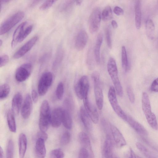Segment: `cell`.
<instances>
[{"mask_svg":"<svg viewBox=\"0 0 158 158\" xmlns=\"http://www.w3.org/2000/svg\"><path fill=\"white\" fill-rule=\"evenodd\" d=\"M142 103L143 111L148 123L152 129L157 130L158 126L156 117L152 111L149 98L146 92L142 94Z\"/></svg>","mask_w":158,"mask_h":158,"instance_id":"1","label":"cell"},{"mask_svg":"<svg viewBox=\"0 0 158 158\" xmlns=\"http://www.w3.org/2000/svg\"><path fill=\"white\" fill-rule=\"evenodd\" d=\"M107 70L114 85L117 94L119 96L122 97L123 94V87L118 78L116 62L113 57L110 58L108 60Z\"/></svg>","mask_w":158,"mask_h":158,"instance_id":"2","label":"cell"},{"mask_svg":"<svg viewBox=\"0 0 158 158\" xmlns=\"http://www.w3.org/2000/svg\"><path fill=\"white\" fill-rule=\"evenodd\" d=\"M51 113L49 103L47 100H44L41 105L39 120L40 130L46 131L51 124Z\"/></svg>","mask_w":158,"mask_h":158,"instance_id":"3","label":"cell"},{"mask_svg":"<svg viewBox=\"0 0 158 158\" xmlns=\"http://www.w3.org/2000/svg\"><path fill=\"white\" fill-rule=\"evenodd\" d=\"M24 13L18 11L5 20L0 27V35L6 34L19 23L24 17Z\"/></svg>","mask_w":158,"mask_h":158,"instance_id":"4","label":"cell"},{"mask_svg":"<svg viewBox=\"0 0 158 158\" xmlns=\"http://www.w3.org/2000/svg\"><path fill=\"white\" fill-rule=\"evenodd\" d=\"M89 83L88 77L85 75L82 76L74 86V90L77 96L81 99L88 98Z\"/></svg>","mask_w":158,"mask_h":158,"instance_id":"5","label":"cell"},{"mask_svg":"<svg viewBox=\"0 0 158 158\" xmlns=\"http://www.w3.org/2000/svg\"><path fill=\"white\" fill-rule=\"evenodd\" d=\"M53 80L52 73L50 72L43 73L39 80L38 85V91L40 96L45 95L51 85Z\"/></svg>","mask_w":158,"mask_h":158,"instance_id":"6","label":"cell"},{"mask_svg":"<svg viewBox=\"0 0 158 158\" xmlns=\"http://www.w3.org/2000/svg\"><path fill=\"white\" fill-rule=\"evenodd\" d=\"M101 20L100 9L95 8L91 14L89 19V31L92 34L96 33L99 29Z\"/></svg>","mask_w":158,"mask_h":158,"instance_id":"7","label":"cell"},{"mask_svg":"<svg viewBox=\"0 0 158 158\" xmlns=\"http://www.w3.org/2000/svg\"><path fill=\"white\" fill-rule=\"evenodd\" d=\"M32 71V65L30 63L23 64L16 69L15 74L16 81L21 82L27 80L30 77Z\"/></svg>","mask_w":158,"mask_h":158,"instance_id":"8","label":"cell"},{"mask_svg":"<svg viewBox=\"0 0 158 158\" xmlns=\"http://www.w3.org/2000/svg\"><path fill=\"white\" fill-rule=\"evenodd\" d=\"M38 39L37 36H35L31 38L14 54L13 57L15 59L19 58L29 52L34 46Z\"/></svg>","mask_w":158,"mask_h":158,"instance_id":"9","label":"cell"},{"mask_svg":"<svg viewBox=\"0 0 158 158\" xmlns=\"http://www.w3.org/2000/svg\"><path fill=\"white\" fill-rule=\"evenodd\" d=\"M84 106L92 121L97 123L99 120V114L96 108L89 102L88 98L83 100Z\"/></svg>","mask_w":158,"mask_h":158,"instance_id":"10","label":"cell"},{"mask_svg":"<svg viewBox=\"0 0 158 158\" xmlns=\"http://www.w3.org/2000/svg\"><path fill=\"white\" fill-rule=\"evenodd\" d=\"M64 109L57 107L53 110L51 115V124L54 127H59L62 123Z\"/></svg>","mask_w":158,"mask_h":158,"instance_id":"11","label":"cell"},{"mask_svg":"<svg viewBox=\"0 0 158 158\" xmlns=\"http://www.w3.org/2000/svg\"><path fill=\"white\" fill-rule=\"evenodd\" d=\"M32 109V102L31 98L29 94L25 97L21 109V115L24 119L29 118L31 113Z\"/></svg>","mask_w":158,"mask_h":158,"instance_id":"12","label":"cell"},{"mask_svg":"<svg viewBox=\"0 0 158 158\" xmlns=\"http://www.w3.org/2000/svg\"><path fill=\"white\" fill-rule=\"evenodd\" d=\"M88 40V35L85 31L81 30L77 34L75 41V46L78 50H82L85 46Z\"/></svg>","mask_w":158,"mask_h":158,"instance_id":"13","label":"cell"},{"mask_svg":"<svg viewBox=\"0 0 158 158\" xmlns=\"http://www.w3.org/2000/svg\"><path fill=\"white\" fill-rule=\"evenodd\" d=\"M94 93L96 103L99 110L102 109L103 103V96L100 81L94 82Z\"/></svg>","mask_w":158,"mask_h":158,"instance_id":"14","label":"cell"},{"mask_svg":"<svg viewBox=\"0 0 158 158\" xmlns=\"http://www.w3.org/2000/svg\"><path fill=\"white\" fill-rule=\"evenodd\" d=\"M27 22H24L20 24L16 29L13 35L11 42V47L14 48L18 43L22 35L23 32L26 26L27 25Z\"/></svg>","mask_w":158,"mask_h":158,"instance_id":"15","label":"cell"},{"mask_svg":"<svg viewBox=\"0 0 158 158\" xmlns=\"http://www.w3.org/2000/svg\"><path fill=\"white\" fill-rule=\"evenodd\" d=\"M110 130L116 145L122 147L126 144V140L119 130L115 126L111 125Z\"/></svg>","mask_w":158,"mask_h":158,"instance_id":"16","label":"cell"},{"mask_svg":"<svg viewBox=\"0 0 158 158\" xmlns=\"http://www.w3.org/2000/svg\"><path fill=\"white\" fill-rule=\"evenodd\" d=\"M127 122L130 125L138 134L147 136L148 133L144 127L138 122L130 116H127Z\"/></svg>","mask_w":158,"mask_h":158,"instance_id":"17","label":"cell"},{"mask_svg":"<svg viewBox=\"0 0 158 158\" xmlns=\"http://www.w3.org/2000/svg\"><path fill=\"white\" fill-rule=\"evenodd\" d=\"M23 101V96L19 93H16L13 97L11 102V110L15 115L19 113Z\"/></svg>","mask_w":158,"mask_h":158,"instance_id":"18","label":"cell"},{"mask_svg":"<svg viewBox=\"0 0 158 158\" xmlns=\"http://www.w3.org/2000/svg\"><path fill=\"white\" fill-rule=\"evenodd\" d=\"M45 141L40 138L37 140L35 149V156L38 158H44L46 153Z\"/></svg>","mask_w":158,"mask_h":158,"instance_id":"19","label":"cell"},{"mask_svg":"<svg viewBox=\"0 0 158 158\" xmlns=\"http://www.w3.org/2000/svg\"><path fill=\"white\" fill-rule=\"evenodd\" d=\"M80 116L81 121L86 129L89 131L91 130L92 128V121L84 106H82L80 108Z\"/></svg>","mask_w":158,"mask_h":158,"instance_id":"20","label":"cell"},{"mask_svg":"<svg viewBox=\"0 0 158 158\" xmlns=\"http://www.w3.org/2000/svg\"><path fill=\"white\" fill-rule=\"evenodd\" d=\"M78 140L82 147L87 149L91 156H93V153L91 148L90 139L87 134L84 132H80L78 135Z\"/></svg>","mask_w":158,"mask_h":158,"instance_id":"21","label":"cell"},{"mask_svg":"<svg viewBox=\"0 0 158 158\" xmlns=\"http://www.w3.org/2000/svg\"><path fill=\"white\" fill-rule=\"evenodd\" d=\"M18 145L19 157L23 158L26 152L27 145V137L23 133H21L19 135Z\"/></svg>","mask_w":158,"mask_h":158,"instance_id":"22","label":"cell"},{"mask_svg":"<svg viewBox=\"0 0 158 158\" xmlns=\"http://www.w3.org/2000/svg\"><path fill=\"white\" fill-rule=\"evenodd\" d=\"M113 145L110 137L107 135L102 150V154L105 158L112 157L113 155Z\"/></svg>","mask_w":158,"mask_h":158,"instance_id":"23","label":"cell"},{"mask_svg":"<svg viewBox=\"0 0 158 158\" xmlns=\"http://www.w3.org/2000/svg\"><path fill=\"white\" fill-rule=\"evenodd\" d=\"M103 39V35L102 33H99L97 36L94 49L95 61L98 64H99L100 62V49Z\"/></svg>","mask_w":158,"mask_h":158,"instance_id":"24","label":"cell"},{"mask_svg":"<svg viewBox=\"0 0 158 158\" xmlns=\"http://www.w3.org/2000/svg\"><path fill=\"white\" fill-rule=\"evenodd\" d=\"M116 92L114 87L111 86L108 92V97L113 109L119 106L118 102Z\"/></svg>","mask_w":158,"mask_h":158,"instance_id":"25","label":"cell"},{"mask_svg":"<svg viewBox=\"0 0 158 158\" xmlns=\"http://www.w3.org/2000/svg\"><path fill=\"white\" fill-rule=\"evenodd\" d=\"M14 114L11 110H9L7 112L6 119L8 127L10 130L12 132H15L16 126Z\"/></svg>","mask_w":158,"mask_h":158,"instance_id":"26","label":"cell"},{"mask_svg":"<svg viewBox=\"0 0 158 158\" xmlns=\"http://www.w3.org/2000/svg\"><path fill=\"white\" fill-rule=\"evenodd\" d=\"M62 123L66 129H71L73 123L72 118L69 111L66 109H64Z\"/></svg>","mask_w":158,"mask_h":158,"instance_id":"27","label":"cell"},{"mask_svg":"<svg viewBox=\"0 0 158 158\" xmlns=\"http://www.w3.org/2000/svg\"><path fill=\"white\" fill-rule=\"evenodd\" d=\"M155 27L153 22L151 19H148L146 23V31L148 38L153 39L155 35Z\"/></svg>","mask_w":158,"mask_h":158,"instance_id":"28","label":"cell"},{"mask_svg":"<svg viewBox=\"0 0 158 158\" xmlns=\"http://www.w3.org/2000/svg\"><path fill=\"white\" fill-rule=\"evenodd\" d=\"M141 18L142 14L140 3L139 1H138L135 5V24L138 29H139L141 27Z\"/></svg>","mask_w":158,"mask_h":158,"instance_id":"29","label":"cell"},{"mask_svg":"<svg viewBox=\"0 0 158 158\" xmlns=\"http://www.w3.org/2000/svg\"><path fill=\"white\" fill-rule=\"evenodd\" d=\"M121 61L122 66L125 72L129 69V65L127 51L125 46H122L121 49Z\"/></svg>","mask_w":158,"mask_h":158,"instance_id":"30","label":"cell"},{"mask_svg":"<svg viewBox=\"0 0 158 158\" xmlns=\"http://www.w3.org/2000/svg\"><path fill=\"white\" fill-rule=\"evenodd\" d=\"M10 91L9 85L5 83L1 85L0 86V98L3 99L6 98L9 94Z\"/></svg>","mask_w":158,"mask_h":158,"instance_id":"31","label":"cell"},{"mask_svg":"<svg viewBox=\"0 0 158 158\" xmlns=\"http://www.w3.org/2000/svg\"><path fill=\"white\" fill-rule=\"evenodd\" d=\"M103 21H106L111 19L113 18L112 11L110 7L107 6L103 10L102 14Z\"/></svg>","mask_w":158,"mask_h":158,"instance_id":"32","label":"cell"},{"mask_svg":"<svg viewBox=\"0 0 158 158\" xmlns=\"http://www.w3.org/2000/svg\"><path fill=\"white\" fill-rule=\"evenodd\" d=\"M14 144L12 139H10L8 143L6 155L7 158H12L14 157Z\"/></svg>","mask_w":158,"mask_h":158,"instance_id":"33","label":"cell"},{"mask_svg":"<svg viewBox=\"0 0 158 158\" xmlns=\"http://www.w3.org/2000/svg\"><path fill=\"white\" fill-rule=\"evenodd\" d=\"M136 145L138 149L147 157L149 158L154 157L147 148L140 143L139 142L136 143Z\"/></svg>","mask_w":158,"mask_h":158,"instance_id":"34","label":"cell"},{"mask_svg":"<svg viewBox=\"0 0 158 158\" xmlns=\"http://www.w3.org/2000/svg\"><path fill=\"white\" fill-rule=\"evenodd\" d=\"M50 157L52 158H62L64 157V153L61 148H58L52 150L50 153Z\"/></svg>","mask_w":158,"mask_h":158,"instance_id":"35","label":"cell"},{"mask_svg":"<svg viewBox=\"0 0 158 158\" xmlns=\"http://www.w3.org/2000/svg\"><path fill=\"white\" fill-rule=\"evenodd\" d=\"M64 93V86L63 83L60 82L58 84L56 90V97L59 100L63 98Z\"/></svg>","mask_w":158,"mask_h":158,"instance_id":"36","label":"cell"},{"mask_svg":"<svg viewBox=\"0 0 158 158\" xmlns=\"http://www.w3.org/2000/svg\"><path fill=\"white\" fill-rule=\"evenodd\" d=\"M70 139V133L68 131H65L63 133L60 138V143L62 145H66L69 143Z\"/></svg>","mask_w":158,"mask_h":158,"instance_id":"37","label":"cell"},{"mask_svg":"<svg viewBox=\"0 0 158 158\" xmlns=\"http://www.w3.org/2000/svg\"><path fill=\"white\" fill-rule=\"evenodd\" d=\"M33 28L32 24L27 25L25 28L22 36L20 39L19 43L22 42L31 32Z\"/></svg>","mask_w":158,"mask_h":158,"instance_id":"38","label":"cell"},{"mask_svg":"<svg viewBox=\"0 0 158 158\" xmlns=\"http://www.w3.org/2000/svg\"><path fill=\"white\" fill-rule=\"evenodd\" d=\"M58 0H46L40 7L41 10H45L51 7Z\"/></svg>","mask_w":158,"mask_h":158,"instance_id":"39","label":"cell"},{"mask_svg":"<svg viewBox=\"0 0 158 158\" xmlns=\"http://www.w3.org/2000/svg\"><path fill=\"white\" fill-rule=\"evenodd\" d=\"M106 42L108 48L111 49L112 47L111 39V34L110 29L109 27L106 28Z\"/></svg>","mask_w":158,"mask_h":158,"instance_id":"40","label":"cell"},{"mask_svg":"<svg viewBox=\"0 0 158 158\" xmlns=\"http://www.w3.org/2000/svg\"><path fill=\"white\" fill-rule=\"evenodd\" d=\"M90 156L89 150L85 148L82 147L80 150L78 157L80 158H88Z\"/></svg>","mask_w":158,"mask_h":158,"instance_id":"41","label":"cell"},{"mask_svg":"<svg viewBox=\"0 0 158 158\" xmlns=\"http://www.w3.org/2000/svg\"><path fill=\"white\" fill-rule=\"evenodd\" d=\"M127 92L130 102L131 103H134L135 101V97L133 90L130 87L127 88Z\"/></svg>","mask_w":158,"mask_h":158,"instance_id":"42","label":"cell"},{"mask_svg":"<svg viewBox=\"0 0 158 158\" xmlns=\"http://www.w3.org/2000/svg\"><path fill=\"white\" fill-rule=\"evenodd\" d=\"M0 67L1 68L8 62L9 60V56L6 54L2 55L0 56Z\"/></svg>","mask_w":158,"mask_h":158,"instance_id":"43","label":"cell"},{"mask_svg":"<svg viewBox=\"0 0 158 158\" xmlns=\"http://www.w3.org/2000/svg\"><path fill=\"white\" fill-rule=\"evenodd\" d=\"M151 90L153 92H158V78L155 79L152 82Z\"/></svg>","mask_w":158,"mask_h":158,"instance_id":"44","label":"cell"},{"mask_svg":"<svg viewBox=\"0 0 158 158\" xmlns=\"http://www.w3.org/2000/svg\"><path fill=\"white\" fill-rule=\"evenodd\" d=\"M46 131L40 130L37 134L38 138H40L46 141L48 138V135L46 133Z\"/></svg>","mask_w":158,"mask_h":158,"instance_id":"45","label":"cell"},{"mask_svg":"<svg viewBox=\"0 0 158 158\" xmlns=\"http://www.w3.org/2000/svg\"><path fill=\"white\" fill-rule=\"evenodd\" d=\"M114 12L117 15H121L124 14V11L121 7L116 6L113 9Z\"/></svg>","mask_w":158,"mask_h":158,"instance_id":"46","label":"cell"},{"mask_svg":"<svg viewBox=\"0 0 158 158\" xmlns=\"http://www.w3.org/2000/svg\"><path fill=\"white\" fill-rule=\"evenodd\" d=\"M91 77L93 81H100V74L97 71H94L92 73Z\"/></svg>","mask_w":158,"mask_h":158,"instance_id":"47","label":"cell"},{"mask_svg":"<svg viewBox=\"0 0 158 158\" xmlns=\"http://www.w3.org/2000/svg\"><path fill=\"white\" fill-rule=\"evenodd\" d=\"M31 96L33 102L34 103H36L38 101V94L35 90H32L31 92Z\"/></svg>","mask_w":158,"mask_h":158,"instance_id":"48","label":"cell"},{"mask_svg":"<svg viewBox=\"0 0 158 158\" xmlns=\"http://www.w3.org/2000/svg\"><path fill=\"white\" fill-rule=\"evenodd\" d=\"M126 156H128V157L131 158H139L140 157L136 155L132 149L131 148H130L129 151L127 153L126 155Z\"/></svg>","mask_w":158,"mask_h":158,"instance_id":"49","label":"cell"},{"mask_svg":"<svg viewBox=\"0 0 158 158\" xmlns=\"http://www.w3.org/2000/svg\"><path fill=\"white\" fill-rule=\"evenodd\" d=\"M41 0H32L31 5V6H34Z\"/></svg>","mask_w":158,"mask_h":158,"instance_id":"50","label":"cell"},{"mask_svg":"<svg viewBox=\"0 0 158 158\" xmlns=\"http://www.w3.org/2000/svg\"><path fill=\"white\" fill-rule=\"evenodd\" d=\"M111 25L113 28H116L118 26L117 22L114 20H112L111 22Z\"/></svg>","mask_w":158,"mask_h":158,"instance_id":"51","label":"cell"},{"mask_svg":"<svg viewBox=\"0 0 158 158\" xmlns=\"http://www.w3.org/2000/svg\"><path fill=\"white\" fill-rule=\"evenodd\" d=\"M4 152L2 147H0V158H3L4 157Z\"/></svg>","mask_w":158,"mask_h":158,"instance_id":"52","label":"cell"},{"mask_svg":"<svg viewBox=\"0 0 158 158\" xmlns=\"http://www.w3.org/2000/svg\"><path fill=\"white\" fill-rule=\"evenodd\" d=\"M11 0H0L1 4H5L10 2Z\"/></svg>","mask_w":158,"mask_h":158,"instance_id":"53","label":"cell"},{"mask_svg":"<svg viewBox=\"0 0 158 158\" xmlns=\"http://www.w3.org/2000/svg\"><path fill=\"white\" fill-rule=\"evenodd\" d=\"M83 0H76V4L77 5H80L82 3Z\"/></svg>","mask_w":158,"mask_h":158,"instance_id":"54","label":"cell"},{"mask_svg":"<svg viewBox=\"0 0 158 158\" xmlns=\"http://www.w3.org/2000/svg\"><path fill=\"white\" fill-rule=\"evenodd\" d=\"M2 41L1 40H0V47L2 46Z\"/></svg>","mask_w":158,"mask_h":158,"instance_id":"55","label":"cell"},{"mask_svg":"<svg viewBox=\"0 0 158 158\" xmlns=\"http://www.w3.org/2000/svg\"><path fill=\"white\" fill-rule=\"evenodd\" d=\"M157 2L158 4V0H157Z\"/></svg>","mask_w":158,"mask_h":158,"instance_id":"56","label":"cell"}]
</instances>
